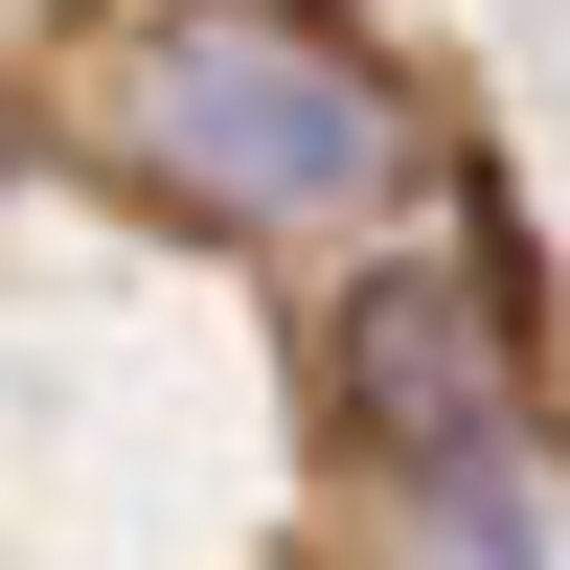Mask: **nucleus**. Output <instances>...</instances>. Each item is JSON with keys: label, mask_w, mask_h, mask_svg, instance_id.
Instances as JSON below:
<instances>
[{"label": "nucleus", "mask_w": 570, "mask_h": 570, "mask_svg": "<svg viewBox=\"0 0 570 570\" xmlns=\"http://www.w3.org/2000/svg\"><path fill=\"white\" fill-rule=\"evenodd\" d=\"M320 411H343L365 480L525 456L548 434V297H502L480 252H365L343 297H320Z\"/></svg>", "instance_id": "2"}, {"label": "nucleus", "mask_w": 570, "mask_h": 570, "mask_svg": "<svg viewBox=\"0 0 570 570\" xmlns=\"http://www.w3.org/2000/svg\"><path fill=\"white\" fill-rule=\"evenodd\" d=\"M69 137L160 228H206V252L365 228L389 183H434V115H411V69L343 23V0H137V23H91Z\"/></svg>", "instance_id": "1"}, {"label": "nucleus", "mask_w": 570, "mask_h": 570, "mask_svg": "<svg viewBox=\"0 0 570 570\" xmlns=\"http://www.w3.org/2000/svg\"><path fill=\"white\" fill-rule=\"evenodd\" d=\"M365 570H548L525 548V456H434V480L365 502Z\"/></svg>", "instance_id": "3"}, {"label": "nucleus", "mask_w": 570, "mask_h": 570, "mask_svg": "<svg viewBox=\"0 0 570 570\" xmlns=\"http://www.w3.org/2000/svg\"><path fill=\"white\" fill-rule=\"evenodd\" d=\"M0 160H23V69H0Z\"/></svg>", "instance_id": "4"}]
</instances>
